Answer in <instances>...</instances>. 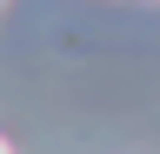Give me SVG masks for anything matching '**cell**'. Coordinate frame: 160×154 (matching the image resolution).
I'll list each match as a JSON object with an SVG mask.
<instances>
[{
	"label": "cell",
	"instance_id": "cell-1",
	"mask_svg": "<svg viewBox=\"0 0 160 154\" xmlns=\"http://www.w3.org/2000/svg\"><path fill=\"white\" fill-rule=\"evenodd\" d=\"M0 154H7V141H0Z\"/></svg>",
	"mask_w": 160,
	"mask_h": 154
}]
</instances>
